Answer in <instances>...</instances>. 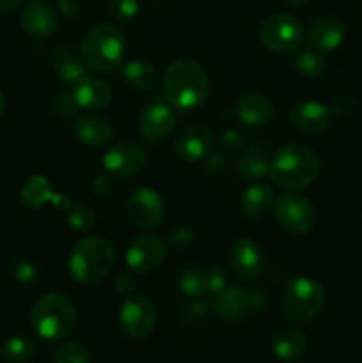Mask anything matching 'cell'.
Instances as JSON below:
<instances>
[{
	"mask_svg": "<svg viewBox=\"0 0 362 363\" xmlns=\"http://www.w3.org/2000/svg\"><path fill=\"white\" fill-rule=\"evenodd\" d=\"M163 92L170 106L177 110H194L209 94V77L201 62L194 59H176L165 73Z\"/></svg>",
	"mask_w": 362,
	"mask_h": 363,
	"instance_id": "1",
	"label": "cell"
},
{
	"mask_svg": "<svg viewBox=\"0 0 362 363\" xmlns=\"http://www.w3.org/2000/svg\"><path fill=\"white\" fill-rule=\"evenodd\" d=\"M322 163L316 152L302 144H287L272 156L268 176L279 186L302 190L318 179Z\"/></svg>",
	"mask_w": 362,
	"mask_h": 363,
	"instance_id": "2",
	"label": "cell"
},
{
	"mask_svg": "<svg viewBox=\"0 0 362 363\" xmlns=\"http://www.w3.org/2000/svg\"><path fill=\"white\" fill-rule=\"evenodd\" d=\"M31 325L35 335L43 340H62L77 325V307L62 293H48L39 298L32 307Z\"/></svg>",
	"mask_w": 362,
	"mask_h": 363,
	"instance_id": "3",
	"label": "cell"
},
{
	"mask_svg": "<svg viewBox=\"0 0 362 363\" xmlns=\"http://www.w3.org/2000/svg\"><path fill=\"white\" fill-rule=\"evenodd\" d=\"M116 252L105 238L91 236L78 241L70 254L67 268L77 282L94 286L112 272Z\"/></svg>",
	"mask_w": 362,
	"mask_h": 363,
	"instance_id": "4",
	"label": "cell"
},
{
	"mask_svg": "<svg viewBox=\"0 0 362 363\" xmlns=\"http://www.w3.org/2000/svg\"><path fill=\"white\" fill-rule=\"evenodd\" d=\"M126 52V41L119 28L112 25H96L80 43V55L92 71H110L117 67Z\"/></svg>",
	"mask_w": 362,
	"mask_h": 363,
	"instance_id": "5",
	"label": "cell"
},
{
	"mask_svg": "<svg viewBox=\"0 0 362 363\" xmlns=\"http://www.w3.org/2000/svg\"><path fill=\"white\" fill-rule=\"evenodd\" d=\"M325 305V289L314 279L298 277L284 289V314L295 323H309L316 319Z\"/></svg>",
	"mask_w": 362,
	"mask_h": 363,
	"instance_id": "6",
	"label": "cell"
},
{
	"mask_svg": "<svg viewBox=\"0 0 362 363\" xmlns=\"http://www.w3.org/2000/svg\"><path fill=\"white\" fill-rule=\"evenodd\" d=\"M304 27L293 14L275 13L263 21L259 39L273 53H295L304 43Z\"/></svg>",
	"mask_w": 362,
	"mask_h": 363,
	"instance_id": "7",
	"label": "cell"
},
{
	"mask_svg": "<svg viewBox=\"0 0 362 363\" xmlns=\"http://www.w3.org/2000/svg\"><path fill=\"white\" fill-rule=\"evenodd\" d=\"M268 298L265 289H243V287H227L226 291L213 298V311L220 319L227 323L241 321L263 311Z\"/></svg>",
	"mask_w": 362,
	"mask_h": 363,
	"instance_id": "8",
	"label": "cell"
},
{
	"mask_svg": "<svg viewBox=\"0 0 362 363\" xmlns=\"http://www.w3.org/2000/svg\"><path fill=\"white\" fill-rule=\"evenodd\" d=\"M275 222L284 233L302 236L309 233L316 222L314 208L305 197L297 194H284L273 204Z\"/></svg>",
	"mask_w": 362,
	"mask_h": 363,
	"instance_id": "9",
	"label": "cell"
},
{
	"mask_svg": "<svg viewBox=\"0 0 362 363\" xmlns=\"http://www.w3.org/2000/svg\"><path fill=\"white\" fill-rule=\"evenodd\" d=\"M119 325L130 339H146L156 326V308L149 298L131 294L119 311Z\"/></svg>",
	"mask_w": 362,
	"mask_h": 363,
	"instance_id": "10",
	"label": "cell"
},
{
	"mask_svg": "<svg viewBox=\"0 0 362 363\" xmlns=\"http://www.w3.org/2000/svg\"><path fill=\"white\" fill-rule=\"evenodd\" d=\"M126 213L137 227L153 229L160 225L165 216V202L158 191L151 188H138L128 199Z\"/></svg>",
	"mask_w": 362,
	"mask_h": 363,
	"instance_id": "11",
	"label": "cell"
},
{
	"mask_svg": "<svg viewBox=\"0 0 362 363\" xmlns=\"http://www.w3.org/2000/svg\"><path fill=\"white\" fill-rule=\"evenodd\" d=\"M146 165V151L137 144H117L103 156V169L112 179L137 176Z\"/></svg>",
	"mask_w": 362,
	"mask_h": 363,
	"instance_id": "12",
	"label": "cell"
},
{
	"mask_svg": "<svg viewBox=\"0 0 362 363\" xmlns=\"http://www.w3.org/2000/svg\"><path fill=\"white\" fill-rule=\"evenodd\" d=\"M229 264L234 275L243 282H254L265 273V254L254 240L241 238L234 241L229 254Z\"/></svg>",
	"mask_w": 362,
	"mask_h": 363,
	"instance_id": "13",
	"label": "cell"
},
{
	"mask_svg": "<svg viewBox=\"0 0 362 363\" xmlns=\"http://www.w3.org/2000/svg\"><path fill=\"white\" fill-rule=\"evenodd\" d=\"M176 126V116L165 103H151L141 112L137 130L141 137L149 144H160L167 140Z\"/></svg>",
	"mask_w": 362,
	"mask_h": 363,
	"instance_id": "14",
	"label": "cell"
},
{
	"mask_svg": "<svg viewBox=\"0 0 362 363\" xmlns=\"http://www.w3.org/2000/svg\"><path fill=\"white\" fill-rule=\"evenodd\" d=\"M165 254V243L158 236L146 234L128 247L126 264L137 273H149L162 264Z\"/></svg>",
	"mask_w": 362,
	"mask_h": 363,
	"instance_id": "15",
	"label": "cell"
},
{
	"mask_svg": "<svg viewBox=\"0 0 362 363\" xmlns=\"http://www.w3.org/2000/svg\"><path fill=\"white\" fill-rule=\"evenodd\" d=\"M290 123L304 135H318L330 124V110L318 101H298L290 110Z\"/></svg>",
	"mask_w": 362,
	"mask_h": 363,
	"instance_id": "16",
	"label": "cell"
},
{
	"mask_svg": "<svg viewBox=\"0 0 362 363\" xmlns=\"http://www.w3.org/2000/svg\"><path fill=\"white\" fill-rule=\"evenodd\" d=\"M213 147V133L209 128L202 126V124H194V126H188L177 135L176 149L177 158L183 160V162H195V160H201L212 151Z\"/></svg>",
	"mask_w": 362,
	"mask_h": 363,
	"instance_id": "17",
	"label": "cell"
},
{
	"mask_svg": "<svg viewBox=\"0 0 362 363\" xmlns=\"http://www.w3.org/2000/svg\"><path fill=\"white\" fill-rule=\"evenodd\" d=\"M20 21L25 30L38 39H46L57 30V14L48 4L32 0L21 9Z\"/></svg>",
	"mask_w": 362,
	"mask_h": 363,
	"instance_id": "18",
	"label": "cell"
},
{
	"mask_svg": "<svg viewBox=\"0 0 362 363\" xmlns=\"http://www.w3.org/2000/svg\"><path fill=\"white\" fill-rule=\"evenodd\" d=\"M71 94L77 99L78 106L85 110H102L112 101V87L103 78L89 74L75 82Z\"/></svg>",
	"mask_w": 362,
	"mask_h": 363,
	"instance_id": "19",
	"label": "cell"
},
{
	"mask_svg": "<svg viewBox=\"0 0 362 363\" xmlns=\"http://www.w3.org/2000/svg\"><path fill=\"white\" fill-rule=\"evenodd\" d=\"M73 131L77 140L87 147H105L114 138L112 124L96 113H84L77 117Z\"/></svg>",
	"mask_w": 362,
	"mask_h": 363,
	"instance_id": "20",
	"label": "cell"
},
{
	"mask_svg": "<svg viewBox=\"0 0 362 363\" xmlns=\"http://www.w3.org/2000/svg\"><path fill=\"white\" fill-rule=\"evenodd\" d=\"M236 116L245 126H266L273 117V103L261 92H245L236 101Z\"/></svg>",
	"mask_w": 362,
	"mask_h": 363,
	"instance_id": "21",
	"label": "cell"
},
{
	"mask_svg": "<svg viewBox=\"0 0 362 363\" xmlns=\"http://www.w3.org/2000/svg\"><path fill=\"white\" fill-rule=\"evenodd\" d=\"M311 48L318 52H332L344 39V25L336 16H319L311 23L307 32Z\"/></svg>",
	"mask_w": 362,
	"mask_h": 363,
	"instance_id": "22",
	"label": "cell"
},
{
	"mask_svg": "<svg viewBox=\"0 0 362 363\" xmlns=\"http://www.w3.org/2000/svg\"><path fill=\"white\" fill-rule=\"evenodd\" d=\"M270 147L265 142H252L247 149H241L238 156V172L245 179H263L270 172Z\"/></svg>",
	"mask_w": 362,
	"mask_h": 363,
	"instance_id": "23",
	"label": "cell"
},
{
	"mask_svg": "<svg viewBox=\"0 0 362 363\" xmlns=\"http://www.w3.org/2000/svg\"><path fill=\"white\" fill-rule=\"evenodd\" d=\"M275 204V191L270 184L256 183L241 195V213L248 218H263Z\"/></svg>",
	"mask_w": 362,
	"mask_h": 363,
	"instance_id": "24",
	"label": "cell"
},
{
	"mask_svg": "<svg viewBox=\"0 0 362 363\" xmlns=\"http://www.w3.org/2000/svg\"><path fill=\"white\" fill-rule=\"evenodd\" d=\"M273 354H275L279 360L284 362H295L298 358L304 357V353L307 351V337L302 332L293 328L280 330L273 337Z\"/></svg>",
	"mask_w": 362,
	"mask_h": 363,
	"instance_id": "25",
	"label": "cell"
},
{
	"mask_svg": "<svg viewBox=\"0 0 362 363\" xmlns=\"http://www.w3.org/2000/svg\"><path fill=\"white\" fill-rule=\"evenodd\" d=\"M123 78L130 87L138 89V91H149L158 82V73H156L153 64L135 59L124 64Z\"/></svg>",
	"mask_w": 362,
	"mask_h": 363,
	"instance_id": "26",
	"label": "cell"
},
{
	"mask_svg": "<svg viewBox=\"0 0 362 363\" xmlns=\"http://www.w3.org/2000/svg\"><path fill=\"white\" fill-rule=\"evenodd\" d=\"M53 67H55L60 80L66 82V84H75V82L84 77L87 66L82 60L80 53H75L73 50L64 48L59 50L55 57H53Z\"/></svg>",
	"mask_w": 362,
	"mask_h": 363,
	"instance_id": "27",
	"label": "cell"
},
{
	"mask_svg": "<svg viewBox=\"0 0 362 363\" xmlns=\"http://www.w3.org/2000/svg\"><path fill=\"white\" fill-rule=\"evenodd\" d=\"M55 194L50 188V183L43 176H31L21 186V202L28 209L41 208L46 202H53Z\"/></svg>",
	"mask_w": 362,
	"mask_h": 363,
	"instance_id": "28",
	"label": "cell"
},
{
	"mask_svg": "<svg viewBox=\"0 0 362 363\" xmlns=\"http://www.w3.org/2000/svg\"><path fill=\"white\" fill-rule=\"evenodd\" d=\"M38 351L32 339L23 335H14L2 344V357L9 363H25L31 360Z\"/></svg>",
	"mask_w": 362,
	"mask_h": 363,
	"instance_id": "29",
	"label": "cell"
},
{
	"mask_svg": "<svg viewBox=\"0 0 362 363\" xmlns=\"http://www.w3.org/2000/svg\"><path fill=\"white\" fill-rule=\"evenodd\" d=\"M293 67L302 74V77L314 78L325 71V59H323L322 52L314 48L307 50H297V55L293 57Z\"/></svg>",
	"mask_w": 362,
	"mask_h": 363,
	"instance_id": "30",
	"label": "cell"
},
{
	"mask_svg": "<svg viewBox=\"0 0 362 363\" xmlns=\"http://www.w3.org/2000/svg\"><path fill=\"white\" fill-rule=\"evenodd\" d=\"M177 286L187 296L201 298L206 294L204 269L201 266H187L177 277Z\"/></svg>",
	"mask_w": 362,
	"mask_h": 363,
	"instance_id": "31",
	"label": "cell"
},
{
	"mask_svg": "<svg viewBox=\"0 0 362 363\" xmlns=\"http://www.w3.org/2000/svg\"><path fill=\"white\" fill-rule=\"evenodd\" d=\"M66 220L70 223V227H73L75 230L89 233L94 227L96 215L89 204H85V202H75V204L67 206Z\"/></svg>",
	"mask_w": 362,
	"mask_h": 363,
	"instance_id": "32",
	"label": "cell"
},
{
	"mask_svg": "<svg viewBox=\"0 0 362 363\" xmlns=\"http://www.w3.org/2000/svg\"><path fill=\"white\" fill-rule=\"evenodd\" d=\"M53 363H91V353L80 342H64L53 353Z\"/></svg>",
	"mask_w": 362,
	"mask_h": 363,
	"instance_id": "33",
	"label": "cell"
},
{
	"mask_svg": "<svg viewBox=\"0 0 362 363\" xmlns=\"http://www.w3.org/2000/svg\"><path fill=\"white\" fill-rule=\"evenodd\" d=\"M204 284H206V294L212 298L219 296L222 291L227 289V273L222 266L215 264L204 269Z\"/></svg>",
	"mask_w": 362,
	"mask_h": 363,
	"instance_id": "34",
	"label": "cell"
},
{
	"mask_svg": "<svg viewBox=\"0 0 362 363\" xmlns=\"http://www.w3.org/2000/svg\"><path fill=\"white\" fill-rule=\"evenodd\" d=\"M138 9H141V0H109L110 16L121 23L133 20Z\"/></svg>",
	"mask_w": 362,
	"mask_h": 363,
	"instance_id": "35",
	"label": "cell"
},
{
	"mask_svg": "<svg viewBox=\"0 0 362 363\" xmlns=\"http://www.w3.org/2000/svg\"><path fill=\"white\" fill-rule=\"evenodd\" d=\"M11 277L14 279V282L21 284V286H32L38 280L39 272L34 262L27 261V259H18L11 264Z\"/></svg>",
	"mask_w": 362,
	"mask_h": 363,
	"instance_id": "36",
	"label": "cell"
},
{
	"mask_svg": "<svg viewBox=\"0 0 362 363\" xmlns=\"http://www.w3.org/2000/svg\"><path fill=\"white\" fill-rule=\"evenodd\" d=\"M78 103L75 99L73 94H67V92H59L57 96H53L52 99V110L57 117L60 119L67 121V119H73L75 116L78 113Z\"/></svg>",
	"mask_w": 362,
	"mask_h": 363,
	"instance_id": "37",
	"label": "cell"
},
{
	"mask_svg": "<svg viewBox=\"0 0 362 363\" xmlns=\"http://www.w3.org/2000/svg\"><path fill=\"white\" fill-rule=\"evenodd\" d=\"M245 145L243 133L234 130H227L220 135L219 138V147L224 152H240Z\"/></svg>",
	"mask_w": 362,
	"mask_h": 363,
	"instance_id": "38",
	"label": "cell"
},
{
	"mask_svg": "<svg viewBox=\"0 0 362 363\" xmlns=\"http://www.w3.org/2000/svg\"><path fill=\"white\" fill-rule=\"evenodd\" d=\"M135 289H137V282H135L133 277L128 275V273H121L116 279V291L121 296H131V294L135 293Z\"/></svg>",
	"mask_w": 362,
	"mask_h": 363,
	"instance_id": "39",
	"label": "cell"
},
{
	"mask_svg": "<svg viewBox=\"0 0 362 363\" xmlns=\"http://www.w3.org/2000/svg\"><path fill=\"white\" fill-rule=\"evenodd\" d=\"M194 240V234H192V230L188 229V227H176V229L172 230V233L169 234V245L170 247H185L187 243H190V241Z\"/></svg>",
	"mask_w": 362,
	"mask_h": 363,
	"instance_id": "40",
	"label": "cell"
},
{
	"mask_svg": "<svg viewBox=\"0 0 362 363\" xmlns=\"http://www.w3.org/2000/svg\"><path fill=\"white\" fill-rule=\"evenodd\" d=\"M57 7H59L60 14L67 18L78 16L82 11L80 0H57Z\"/></svg>",
	"mask_w": 362,
	"mask_h": 363,
	"instance_id": "41",
	"label": "cell"
},
{
	"mask_svg": "<svg viewBox=\"0 0 362 363\" xmlns=\"http://www.w3.org/2000/svg\"><path fill=\"white\" fill-rule=\"evenodd\" d=\"M112 190V183H110V177L99 176L92 181L91 191L96 195V197H105L109 195V191Z\"/></svg>",
	"mask_w": 362,
	"mask_h": 363,
	"instance_id": "42",
	"label": "cell"
},
{
	"mask_svg": "<svg viewBox=\"0 0 362 363\" xmlns=\"http://www.w3.org/2000/svg\"><path fill=\"white\" fill-rule=\"evenodd\" d=\"M351 106H353V101H351L348 96H341L339 99H336L332 105V112L334 113H339V116H343V113H348L351 110Z\"/></svg>",
	"mask_w": 362,
	"mask_h": 363,
	"instance_id": "43",
	"label": "cell"
},
{
	"mask_svg": "<svg viewBox=\"0 0 362 363\" xmlns=\"http://www.w3.org/2000/svg\"><path fill=\"white\" fill-rule=\"evenodd\" d=\"M21 6V0H0V14H11Z\"/></svg>",
	"mask_w": 362,
	"mask_h": 363,
	"instance_id": "44",
	"label": "cell"
},
{
	"mask_svg": "<svg viewBox=\"0 0 362 363\" xmlns=\"http://www.w3.org/2000/svg\"><path fill=\"white\" fill-rule=\"evenodd\" d=\"M4 110H6V96H4V92L0 91V117H2Z\"/></svg>",
	"mask_w": 362,
	"mask_h": 363,
	"instance_id": "45",
	"label": "cell"
},
{
	"mask_svg": "<svg viewBox=\"0 0 362 363\" xmlns=\"http://www.w3.org/2000/svg\"><path fill=\"white\" fill-rule=\"evenodd\" d=\"M286 4H290V6H304L305 2H309V0H284Z\"/></svg>",
	"mask_w": 362,
	"mask_h": 363,
	"instance_id": "46",
	"label": "cell"
},
{
	"mask_svg": "<svg viewBox=\"0 0 362 363\" xmlns=\"http://www.w3.org/2000/svg\"><path fill=\"white\" fill-rule=\"evenodd\" d=\"M158 2H162V0H158Z\"/></svg>",
	"mask_w": 362,
	"mask_h": 363,
	"instance_id": "47",
	"label": "cell"
}]
</instances>
